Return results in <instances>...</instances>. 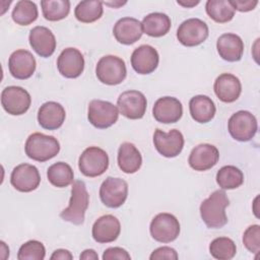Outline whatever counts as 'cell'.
Returning a JSON list of instances; mask_svg holds the SVG:
<instances>
[{"label": "cell", "mask_w": 260, "mask_h": 260, "mask_svg": "<svg viewBox=\"0 0 260 260\" xmlns=\"http://www.w3.org/2000/svg\"><path fill=\"white\" fill-rule=\"evenodd\" d=\"M199 2H200V1H187V2L179 1V0L177 1V3H178L179 5L184 6V7H187V8H189V7H193V6L197 5V4H199Z\"/></svg>", "instance_id": "7bdbcfd3"}, {"label": "cell", "mask_w": 260, "mask_h": 260, "mask_svg": "<svg viewBox=\"0 0 260 260\" xmlns=\"http://www.w3.org/2000/svg\"><path fill=\"white\" fill-rule=\"evenodd\" d=\"M39 15L38 7L35 2L28 0L18 1L12 10V19L19 25L32 23Z\"/></svg>", "instance_id": "d6a6232c"}, {"label": "cell", "mask_w": 260, "mask_h": 260, "mask_svg": "<svg viewBox=\"0 0 260 260\" xmlns=\"http://www.w3.org/2000/svg\"><path fill=\"white\" fill-rule=\"evenodd\" d=\"M95 74L102 83L117 85L126 78L127 69L123 59L114 55H107L98 61Z\"/></svg>", "instance_id": "277c9868"}, {"label": "cell", "mask_w": 260, "mask_h": 260, "mask_svg": "<svg viewBox=\"0 0 260 260\" xmlns=\"http://www.w3.org/2000/svg\"><path fill=\"white\" fill-rule=\"evenodd\" d=\"M152 115L159 123H176L183 115V107L178 99L173 96H162L154 103Z\"/></svg>", "instance_id": "2e32d148"}, {"label": "cell", "mask_w": 260, "mask_h": 260, "mask_svg": "<svg viewBox=\"0 0 260 260\" xmlns=\"http://www.w3.org/2000/svg\"><path fill=\"white\" fill-rule=\"evenodd\" d=\"M121 232L119 219L112 214L100 216L93 223L91 234L95 242L105 244L117 240Z\"/></svg>", "instance_id": "d6986e66"}, {"label": "cell", "mask_w": 260, "mask_h": 260, "mask_svg": "<svg viewBox=\"0 0 260 260\" xmlns=\"http://www.w3.org/2000/svg\"><path fill=\"white\" fill-rule=\"evenodd\" d=\"M79 259H84V260H99V255L96 252L92 249H86L84 250L80 256Z\"/></svg>", "instance_id": "b9f144b4"}, {"label": "cell", "mask_w": 260, "mask_h": 260, "mask_svg": "<svg viewBox=\"0 0 260 260\" xmlns=\"http://www.w3.org/2000/svg\"><path fill=\"white\" fill-rule=\"evenodd\" d=\"M28 41L34 51L43 58L52 56L56 50V39L54 34L46 26H35L30 29Z\"/></svg>", "instance_id": "ffe728a7"}, {"label": "cell", "mask_w": 260, "mask_h": 260, "mask_svg": "<svg viewBox=\"0 0 260 260\" xmlns=\"http://www.w3.org/2000/svg\"><path fill=\"white\" fill-rule=\"evenodd\" d=\"M230 200L223 190H216L202 201L200 215L204 223L210 229H220L228 222L225 207Z\"/></svg>", "instance_id": "6da1fadb"}, {"label": "cell", "mask_w": 260, "mask_h": 260, "mask_svg": "<svg viewBox=\"0 0 260 260\" xmlns=\"http://www.w3.org/2000/svg\"><path fill=\"white\" fill-rule=\"evenodd\" d=\"M150 260H161V259H168V260H177L178 254L175 249L171 247H159L155 249L151 255L149 256Z\"/></svg>", "instance_id": "74e56055"}, {"label": "cell", "mask_w": 260, "mask_h": 260, "mask_svg": "<svg viewBox=\"0 0 260 260\" xmlns=\"http://www.w3.org/2000/svg\"><path fill=\"white\" fill-rule=\"evenodd\" d=\"M117 106L119 112L126 118L131 120L141 119L147 107L145 95L138 90H126L122 92L118 100Z\"/></svg>", "instance_id": "7c38bea8"}, {"label": "cell", "mask_w": 260, "mask_h": 260, "mask_svg": "<svg viewBox=\"0 0 260 260\" xmlns=\"http://www.w3.org/2000/svg\"><path fill=\"white\" fill-rule=\"evenodd\" d=\"M36 59L27 50L14 51L8 60V68L10 74L16 79H27L36 70Z\"/></svg>", "instance_id": "e0dca14e"}, {"label": "cell", "mask_w": 260, "mask_h": 260, "mask_svg": "<svg viewBox=\"0 0 260 260\" xmlns=\"http://www.w3.org/2000/svg\"><path fill=\"white\" fill-rule=\"evenodd\" d=\"M209 252L215 259L230 260L236 255L237 247L232 239L226 237H219L210 243Z\"/></svg>", "instance_id": "e575fe53"}, {"label": "cell", "mask_w": 260, "mask_h": 260, "mask_svg": "<svg viewBox=\"0 0 260 260\" xmlns=\"http://www.w3.org/2000/svg\"><path fill=\"white\" fill-rule=\"evenodd\" d=\"M10 183L17 191L31 192L41 183L39 170L32 165L20 164L13 169L10 176Z\"/></svg>", "instance_id": "5bb4252c"}, {"label": "cell", "mask_w": 260, "mask_h": 260, "mask_svg": "<svg viewBox=\"0 0 260 260\" xmlns=\"http://www.w3.org/2000/svg\"><path fill=\"white\" fill-rule=\"evenodd\" d=\"M243 243L245 247L254 254H257L260 250V226L259 224H253L247 228L243 235Z\"/></svg>", "instance_id": "8d00e7d4"}, {"label": "cell", "mask_w": 260, "mask_h": 260, "mask_svg": "<svg viewBox=\"0 0 260 260\" xmlns=\"http://www.w3.org/2000/svg\"><path fill=\"white\" fill-rule=\"evenodd\" d=\"M89 195L85 186V183L81 180L73 182L71 188V197L67 208L63 209L60 213V217L73 224H82L84 221L85 211L88 207Z\"/></svg>", "instance_id": "7a4b0ae2"}, {"label": "cell", "mask_w": 260, "mask_h": 260, "mask_svg": "<svg viewBox=\"0 0 260 260\" xmlns=\"http://www.w3.org/2000/svg\"><path fill=\"white\" fill-rule=\"evenodd\" d=\"M65 109L56 102H47L38 111V122L41 127L47 130L60 128L65 121Z\"/></svg>", "instance_id": "603a6c76"}, {"label": "cell", "mask_w": 260, "mask_h": 260, "mask_svg": "<svg viewBox=\"0 0 260 260\" xmlns=\"http://www.w3.org/2000/svg\"><path fill=\"white\" fill-rule=\"evenodd\" d=\"M103 2L98 0H85L79 2L75 9L74 15L77 20L83 23H90L100 19L103 15Z\"/></svg>", "instance_id": "4dcf8cb0"}, {"label": "cell", "mask_w": 260, "mask_h": 260, "mask_svg": "<svg viewBox=\"0 0 260 260\" xmlns=\"http://www.w3.org/2000/svg\"><path fill=\"white\" fill-rule=\"evenodd\" d=\"M205 10L208 16L218 23L229 22L235 16V9L228 0H208Z\"/></svg>", "instance_id": "f546056e"}, {"label": "cell", "mask_w": 260, "mask_h": 260, "mask_svg": "<svg viewBox=\"0 0 260 260\" xmlns=\"http://www.w3.org/2000/svg\"><path fill=\"white\" fill-rule=\"evenodd\" d=\"M103 259L104 260H130L131 256L129 253L120 247H111L105 250L103 254Z\"/></svg>", "instance_id": "f35d334b"}, {"label": "cell", "mask_w": 260, "mask_h": 260, "mask_svg": "<svg viewBox=\"0 0 260 260\" xmlns=\"http://www.w3.org/2000/svg\"><path fill=\"white\" fill-rule=\"evenodd\" d=\"M219 152L214 145L201 143L192 149L188 162L193 170L203 172L214 167L217 164Z\"/></svg>", "instance_id": "ac0fdd59"}, {"label": "cell", "mask_w": 260, "mask_h": 260, "mask_svg": "<svg viewBox=\"0 0 260 260\" xmlns=\"http://www.w3.org/2000/svg\"><path fill=\"white\" fill-rule=\"evenodd\" d=\"M142 31L149 37L159 38L171 29V18L161 12H152L144 16L141 22Z\"/></svg>", "instance_id": "83f0119b"}, {"label": "cell", "mask_w": 260, "mask_h": 260, "mask_svg": "<svg viewBox=\"0 0 260 260\" xmlns=\"http://www.w3.org/2000/svg\"><path fill=\"white\" fill-rule=\"evenodd\" d=\"M213 89L221 102L233 103L239 99L242 92V84L234 74L222 73L215 79Z\"/></svg>", "instance_id": "7402d4cb"}, {"label": "cell", "mask_w": 260, "mask_h": 260, "mask_svg": "<svg viewBox=\"0 0 260 260\" xmlns=\"http://www.w3.org/2000/svg\"><path fill=\"white\" fill-rule=\"evenodd\" d=\"M207 24L199 18L184 20L177 29L178 41L186 47H195L202 44L208 37Z\"/></svg>", "instance_id": "8fae6325"}, {"label": "cell", "mask_w": 260, "mask_h": 260, "mask_svg": "<svg viewBox=\"0 0 260 260\" xmlns=\"http://www.w3.org/2000/svg\"><path fill=\"white\" fill-rule=\"evenodd\" d=\"M119 117V110L114 104L102 101L92 100L88 104L87 118L92 126L99 129H106L114 125Z\"/></svg>", "instance_id": "ba28073f"}, {"label": "cell", "mask_w": 260, "mask_h": 260, "mask_svg": "<svg viewBox=\"0 0 260 260\" xmlns=\"http://www.w3.org/2000/svg\"><path fill=\"white\" fill-rule=\"evenodd\" d=\"M115 39L123 45H131L137 42L143 31L141 22L133 17H122L114 25Z\"/></svg>", "instance_id": "cb8c5ba5"}, {"label": "cell", "mask_w": 260, "mask_h": 260, "mask_svg": "<svg viewBox=\"0 0 260 260\" xmlns=\"http://www.w3.org/2000/svg\"><path fill=\"white\" fill-rule=\"evenodd\" d=\"M216 49L219 56L228 62L240 61L244 53V43L236 34H223L216 42Z\"/></svg>", "instance_id": "d4e9b609"}, {"label": "cell", "mask_w": 260, "mask_h": 260, "mask_svg": "<svg viewBox=\"0 0 260 260\" xmlns=\"http://www.w3.org/2000/svg\"><path fill=\"white\" fill-rule=\"evenodd\" d=\"M47 177L53 186L64 188L73 183L74 173L68 164L64 161H58L49 167L47 171Z\"/></svg>", "instance_id": "f1b7e54d"}, {"label": "cell", "mask_w": 260, "mask_h": 260, "mask_svg": "<svg viewBox=\"0 0 260 260\" xmlns=\"http://www.w3.org/2000/svg\"><path fill=\"white\" fill-rule=\"evenodd\" d=\"M57 68L62 76L76 78L81 75L84 69L83 55L75 48H66L57 59Z\"/></svg>", "instance_id": "9a60e30c"}, {"label": "cell", "mask_w": 260, "mask_h": 260, "mask_svg": "<svg viewBox=\"0 0 260 260\" xmlns=\"http://www.w3.org/2000/svg\"><path fill=\"white\" fill-rule=\"evenodd\" d=\"M244 182V175L235 166H224L216 174V183L222 190H231L240 187Z\"/></svg>", "instance_id": "1f68e13d"}, {"label": "cell", "mask_w": 260, "mask_h": 260, "mask_svg": "<svg viewBox=\"0 0 260 260\" xmlns=\"http://www.w3.org/2000/svg\"><path fill=\"white\" fill-rule=\"evenodd\" d=\"M24 150L29 158L44 162L55 157L59 153L60 143L54 136L36 132L27 137Z\"/></svg>", "instance_id": "3957f363"}, {"label": "cell", "mask_w": 260, "mask_h": 260, "mask_svg": "<svg viewBox=\"0 0 260 260\" xmlns=\"http://www.w3.org/2000/svg\"><path fill=\"white\" fill-rule=\"evenodd\" d=\"M104 4H106V5H109V6H112V7H119V6H121V5H124V4H126V2H103Z\"/></svg>", "instance_id": "ee69618b"}, {"label": "cell", "mask_w": 260, "mask_h": 260, "mask_svg": "<svg viewBox=\"0 0 260 260\" xmlns=\"http://www.w3.org/2000/svg\"><path fill=\"white\" fill-rule=\"evenodd\" d=\"M30 103V94L20 86H7L1 92V105L10 115L19 116L24 114L29 109Z\"/></svg>", "instance_id": "9c48e42d"}, {"label": "cell", "mask_w": 260, "mask_h": 260, "mask_svg": "<svg viewBox=\"0 0 260 260\" xmlns=\"http://www.w3.org/2000/svg\"><path fill=\"white\" fill-rule=\"evenodd\" d=\"M189 111L193 120L198 123H207L213 119L216 108L209 96L199 94L190 100Z\"/></svg>", "instance_id": "4316f807"}, {"label": "cell", "mask_w": 260, "mask_h": 260, "mask_svg": "<svg viewBox=\"0 0 260 260\" xmlns=\"http://www.w3.org/2000/svg\"><path fill=\"white\" fill-rule=\"evenodd\" d=\"M128 195V184L121 178L108 177L101 185L100 198L110 208H118L124 204Z\"/></svg>", "instance_id": "30bf717a"}, {"label": "cell", "mask_w": 260, "mask_h": 260, "mask_svg": "<svg viewBox=\"0 0 260 260\" xmlns=\"http://www.w3.org/2000/svg\"><path fill=\"white\" fill-rule=\"evenodd\" d=\"M51 260H71L73 259L72 254L65 249H57L51 255Z\"/></svg>", "instance_id": "60d3db41"}, {"label": "cell", "mask_w": 260, "mask_h": 260, "mask_svg": "<svg viewBox=\"0 0 260 260\" xmlns=\"http://www.w3.org/2000/svg\"><path fill=\"white\" fill-rule=\"evenodd\" d=\"M45 256V246L36 240H30L22 244L17 253L18 260H43Z\"/></svg>", "instance_id": "d590c367"}, {"label": "cell", "mask_w": 260, "mask_h": 260, "mask_svg": "<svg viewBox=\"0 0 260 260\" xmlns=\"http://www.w3.org/2000/svg\"><path fill=\"white\" fill-rule=\"evenodd\" d=\"M235 10L247 12L253 10L258 4L257 0H231L230 1Z\"/></svg>", "instance_id": "ab89813d"}, {"label": "cell", "mask_w": 260, "mask_h": 260, "mask_svg": "<svg viewBox=\"0 0 260 260\" xmlns=\"http://www.w3.org/2000/svg\"><path fill=\"white\" fill-rule=\"evenodd\" d=\"M118 166L126 174L136 173L142 165V156L131 142H124L118 149Z\"/></svg>", "instance_id": "484cf974"}, {"label": "cell", "mask_w": 260, "mask_h": 260, "mask_svg": "<svg viewBox=\"0 0 260 260\" xmlns=\"http://www.w3.org/2000/svg\"><path fill=\"white\" fill-rule=\"evenodd\" d=\"M228 129L234 139L242 142L249 141L257 132V119L248 111H239L229 119Z\"/></svg>", "instance_id": "8992f818"}, {"label": "cell", "mask_w": 260, "mask_h": 260, "mask_svg": "<svg viewBox=\"0 0 260 260\" xmlns=\"http://www.w3.org/2000/svg\"><path fill=\"white\" fill-rule=\"evenodd\" d=\"M43 15L47 20L58 21L64 19L70 11L68 0H43L41 1Z\"/></svg>", "instance_id": "836d02e7"}, {"label": "cell", "mask_w": 260, "mask_h": 260, "mask_svg": "<svg viewBox=\"0 0 260 260\" xmlns=\"http://www.w3.org/2000/svg\"><path fill=\"white\" fill-rule=\"evenodd\" d=\"M159 61L157 51L149 45H141L131 55V65L138 74H149L153 72Z\"/></svg>", "instance_id": "44dd1931"}, {"label": "cell", "mask_w": 260, "mask_h": 260, "mask_svg": "<svg viewBox=\"0 0 260 260\" xmlns=\"http://www.w3.org/2000/svg\"><path fill=\"white\" fill-rule=\"evenodd\" d=\"M151 237L159 243H171L180 234V222L177 217L168 212L156 214L149 226Z\"/></svg>", "instance_id": "52a82bcc"}, {"label": "cell", "mask_w": 260, "mask_h": 260, "mask_svg": "<svg viewBox=\"0 0 260 260\" xmlns=\"http://www.w3.org/2000/svg\"><path fill=\"white\" fill-rule=\"evenodd\" d=\"M153 144L162 156L176 157L184 147V137L177 129H172L168 133L156 129L153 134Z\"/></svg>", "instance_id": "4fadbf2b"}, {"label": "cell", "mask_w": 260, "mask_h": 260, "mask_svg": "<svg viewBox=\"0 0 260 260\" xmlns=\"http://www.w3.org/2000/svg\"><path fill=\"white\" fill-rule=\"evenodd\" d=\"M108 167V153L98 146H89L85 148L78 159V168L80 172L84 176L90 178L103 175Z\"/></svg>", "instance_id": "5b68a950"}]
</instances>
